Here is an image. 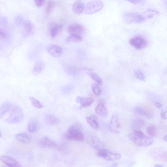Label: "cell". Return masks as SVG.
Listing matches in <instances>:
<instances>
[{"instance_id":"obj_1","label":"cell","mask_w":167,"mask_h":167,"mask_svg":"<svg viewBox=\"0 0 167 167\" xmlns=\"http://www.w3.org/2000/svg\"><path fill=\"white\" fill-rule=\"evenodd\" d=\"M129 139L136 146L139 147H147L153 143L152 137L145 135L140 130H134L129 135Z\"/></svg>"},{"instance_id":"obj_2","label":"cell","mask_w":167,"mask_h":167,"mask_svg":"<svg viewBox=\"0 0 167 167\" xmlns=\"http://www.w3.org/2000/svg\"><path fill=\"white\" fill-rule=\"evenodd\" d=\"M9 124H16L22 121L23 119V112L18 106L13 105L11 109L1 119Z\"/></svg>"},{"instance_id":"obj_3","label":"cell","mask_w":167,"mask_h":167,"mask_svg":"<svg viewBox=\"0 0 167 167\" xmlns=\"http://www.w3.org/2000/svg\"><path fill=\"white\" fill-rule=\"evenodd\" d=\"M68 140L83 142L85 137L81 130L76 125H72L69 128L66 135Z\"/></svg>"},{"instance_id":"obj_4","label":"cell","mask_w":167,"mask_h":167,"mask_svg":"<svg viewBox=\"0 0 167 167\" xmlns=\"http://www.w3.org/2000/svg\"><path fill=\"white\" fill-rule=\"evenodd\" d=\"M86 140L90 146L96 150L100 151L106 148L105 143L95 135L91 134L87 135Z\"/></svg>"},{"instance_id":"obj_5","label":"cell","mask_w":167,"mask_h":167,"mask_svg":"<svg viewBox=\"0 0 167 167\" xmlns=\"http://www.w3.org/2000/svg\"><path fill=\"white\" fill-rule=\"evenodd\" d=\"M104 7L103 2L100 1H93L87 4L85 8V13L90 15L97 12L102 9Z\"/></svg>"},{"instance_id":"obj_6","label":"cell","mask_w":167,"mask_h":167,"mask_svg":"<svg viewBox=\"0 0 167 167\" xmlns=\"http://www.w3.org/2000/svg\"><path fill=\"white\" fill-rule=\"evenodd\" d=\"M123 19L128 23H141L146 20L145 17L139 13L131 12L125 13Z\"/></svg>"},{"instance_id":"obj_7","label":"cell","mask_w":167,"mask_h":167,"mask_svg":"<svg viewBox=\"0 0 167 167\" xmlns=\"http://www.w3.org/2000/svg\"><path fill=\"white\" fill-rule=\"evenodd\" d=\"M129 42L130 45L138 50L144 49L148 45L147 40L143 36L140 35L136 36L130 38Z\"/></svg>"},{"instance_id":"obj_8","label":"cell","mask_w":167,"mask_h":167,"mask_svg":"<svg viewBox=\"0 0 167 167\" xmlns=\"http://www.w3.org/2000/svg\"><path fill=\"white\" fill-rule=\"evenodd\" d=\"M97 155L105 160L108 161H113L117 160H120L121 158V156L120 154L113 153L105 149L99 151Z\"/></svg>"},{"instance_id":"obj_9","label":"cell","mask_w":167,"mask_h":167,"mask_svg":"<svg viewBox=\"0 0 167 167\" xmlns=\"http://www.w3.org/2000/svg\"><path fill=\"white\" fill-rule=\"evenodd\" d=\"M121 126L118 119V114L115 113L112 115L110 121V129L111 131L115 134L120 132Z\"/></svg>"},{"instance_id":"obj_10","label":"cell","mask_w":167,"mask_h":167,"mask_svg":"<svg viewBox=\"0 0 167 167\" xmlns=\"http://www.w3.org/2000/svg\"><path fill=\"white\" fill-rule=\"evenodd\" d=\"M24 35L25 37H30L34 33L35 28L33 24L30 20H27L23 23Z\"/></svg>"},{"instance_id":"obj_11","label":"cell","mask_w":167,"mask_h":167,"mask_svg":"<svg viewBox=\"0 0 167 167\" xmlns=\"http://www.w3.org/2000/svg\"><path fill=\"white\" fill-rule=\"evenodd\" d=\"M39 145L42 147L48 148H57L58 146L55 141L47 137L42 138L39 140Z\"/></svg>"},{"instance_id":"obj_12","label":"cell","mask_w":167,"mask_h":167,"mask_svg":"<svg viewBox=\"0 0 167 167\" xmlns=\"http://www.w3.org/2000/svg\"><path fill=\"white\" fill-rule=\"evenodd\" d=\"M48 53L55 57H59L62 54V49L60 46L56 45H50L47 48Z\"/></svg>"},{"instance_id":"obj_13","label":"cell","mask_w":167,"mask_h":167,"mask_svg":"<svg viewBox=\"0 0 167 167\" xmlns=\"http://www.w3.org/2000/svg\"><path fill=\"white\" fill-rule=\"evenodd\" d=\"M1 160L5 164L11 167H21L20 164L15 159L9 156H2Z\"/></svg>"},{"instance_id":"obj_14","label":"cell","mask_w":167,"mask_h":167,"mask_svg":"<svg viewBox=\"0 0 167 167\" xmlns=\"http://www.w3.org/2000/svg\"><path fill=\"white\" fill-rule=\"evenodd\" d=\"M85 31L84 27L79 24H72L69 26L67 28L68 32L71 34L80 35L83 33Z\"/></svg>"},{"instance_id":"obj_15","label":"cell","mask_w":167,"mask_h":167,"mask_svg":"<svg viewBox=\"0 0 167 167\" xmlns=\"http://www.w3.org/2000/svg\"><path fill=\"white\" fill-rule=\"evenodd\" d=\"M96 113L103 117H106L108 114V110L104 101H100L96 108Z\"/></svg>"},{"instance_id":"obj_16","label":"cell","mask_w":167,"mask_h":167,"mask_svg":"<svg viewBox=\"0 0 167 167\" xmlns=\"http://www.w3.org/2000/svg\"><path fill=\"white\" fill-rule=\"evenodd\" d=\"M49 33L51 37L55 38L61 30L63 26L61 24L52 23L50 25Z\"/></svg>"},{"instance_id":"obj_17","label":"cell","mask_w":167,"mask_h":167,"mask_svg":"<svg viewBox=\"0 0 167 167\" xmlns=\"http://www.w3.org/2000/svg\"><path fill=\"white\" fill-rule=\"evenodd\" d=\"M64 71L68 75L71 76H75L77 75L79 72V69L74 65L69 64L63 65Z\"/></svg>"},{"instance_id":"obj_18","label":"cell","mask_w":167,"mask_h":167,"mask_svg":"<svg viewBox=\"0 0 167 167\" xmlns=\"http://www.w3.org/2000/svg\"><path fill=\"white\" fill-rule=\"evenodd\" d=\"M93 100L91 98H84L77 97L76 99V103L80 104L81 107H86L91 106L93 102Z\"/></svg>"},{"instance_id":"obj_19","label":"cell","mask_w":167,"mask_h":167,"mask_svg":"<svg viewBox=\"0 0 167 167\" xmlns=\"http://www.w3.org/2000/svg\"><path fill=\"white\" fill-rule=\"evenodd\" d=\"M45 120L47 124L50 126L57 125L60 122L59 119L52 114H48L46 115Z\"/></svg>"},{"instance_id":"obj_20","label":"cell","mask_w":167,"mask_h":167,"mask_svg":"<svg viewBox=\"0 0 167 167\" xmlns=\"http://www.w3.org/2000/svg\"><path fill=\"white\" fill-rule=\"evenodd\" d=\"M45 67V64L41 61H39L36 62L33 67L32 72L36 75L40 74L44 69Z\"/></svg>"},{"instance_id":"obj_21","label":"cell","mask_w":167,"mask_h":167,"mask_svg":"<svg viewBox=\"0 0 167 167\" xmlns=\"http://www.w3.org/2000/svg\"><path fill=\"white\" fill-rule=\"evenodd\" d=\"M85 8L84 3L81 2H76L72 6V10L77 14H80L82 13L85 10Z\"/></svg>"},{"instance_id":"obj_22","label":"cell","mask_w":167,"mask_h":167,"mask_svg":"<svg viewBox=\"0 0 167 167\" xmlns=\"http://www.w3.org/2000/svg\"><path fill=\"white\" fill-rule=\"evenodd\" d=\"M145 122L144 120L140 119H136L132 122L131 128L134 130H140L139 129L145 127Z\"/></svg>"},{"instance_id":"obj_23","label":"cell","mask_w":167,"mask_h":167,"mask_svg":"<svg viewBox=\"0 0 167 167\" xmlns=\"http://www.w3.org/2000/svg\"><path fill=\"white\" fill-rule=\"evenodd\" d=\"M15 137L18 141L23 143L28 144L31 141L30 137L24 133L17 134L16 135Z\"/></svg>"},{"instance_id":"obj_24","label":"cell","mask_w":167,"mask_h":167,"mask_svg":"<svg viewBox=\"0 0 167 167\" xmlns=\"http://www.w3.org/2000/svg\"><path fill=\"white\" fill-rule=\"evenodd\" d=\"M135 112L138 114L145 116L149 119H151L153 117L152 113L140 107H136L135 108Z\"/></svg>"},{"instance_id":"obj_25","label":"cell","mask_w":167,"mask_h":167,"mask_svg":"<svg viewBox=\"0 0 167 167\" xmlns=\"http://www.w3.org/2000/svg\"><path fill=\"white\" fill-rule=\"evenodd\" d=\"M39 127L38 122L34 119L29 121L28 124V130L29 132L34 133L37 131Z\"/></svg>"},{"instance_id":"obj_26","label":"cell","mask_w":167,"mask_h":167,"mask_svg":"<svg viewBox=\"0 0 167 167\" xmlns=\"http://www.w3.org/2000/svg\"><path fill=\"white\" fill-rule=\"evenodd\" d=\"M86 120L92 128L97 129L99 128V124L97 121V118L95 115H92L90 117H87Z\"/></svg>"},{"instance_id":"obj_27","label":"cell","mask_w":167,"mask_h":167,"mask_svg":"<svg viewBox=\"0 0 167 167\" xmlns=\"http://www.w3.org/2000/svg\"><path fill=\"white\" fill-rule=\"evenodd\" d=\"M13 104L10 102L3 103L1 106L0 110V117L2 119L12 107Z\"/></svg>"},{"instance_id":"obj_28","label":"cell","mask_w":167,"mask_h":167,"mask_svg":"<svg viewBox=\"0 0 167 167\" xmlns=\"http://www.w3.org/2000/svg\"><path fill=\"white\" fill-rule=\"evenodd\" d=\"M83 40V38L81 35L73 34L68 36L66 38V41L67 43L78 42H81Z\"/></svg>"},{"instance_id":"obj_29","label":"cell","mask_w":167,"mask_h":167,"mask_svg":"<svg viewBox=\"0 0 167 167\" xmlns=\"http://www.w3.org/2000/svg\"><path fill=\"white\" fill-rule=\"evenodd\" d=\"M147 132L150 136L155 137L157 134V128L154 125H150L147 128Z\"/></svg>"},{"instance_id":"obj_30","label":"cell","mask_w":167,"mask_h":167,"mask_svg":"<svg viewBox=\"0 0 167 167\" xmlns=\"http://www.w3.org/2000/svg\"><path fill=\"white\" fill-rule=\"evenodd\" d=\"M160 12L157 10L151 9H147L144 13L145 17L148 18H151L153 17L155 15H158Z\"/></svg>"},{"instance_id":"obj_31","label":"cell","mask_w":167,"mask_h":167,"mask_svg":"<svg viewBox=\"0 0 167 167\" xmlns=\"http://www.w3.org/2000/svg\"><path fill=\"white\" fill-rule=\"evenodd\" d=\"M89 75L93 80L96 82L98 84L100 85L103 84V81L102 79L97 74L92 73V72H90Z\"/></svg>"},{"instance_id":"obj_32","label":"cell","mask_w":167,"mask_h":167,"mask_svg":"<svg viewBox=\"0 0 167 167\" xmlns=\"http://www.w3.org/2000/svg\"><path fill=\"white\" fill-rule=\"evenodd\" d=\"M32 105L36 108L40 109L43 107V105L37 99L32 97H30Z\"/></svg>"},{"instance_id":"obj_33","label":"cell","mask_w":167,"mask_h":167,"mask_svg":"<svg viewBox=\"0 0 167 167\" xmlns=\"http://www.w3.org/2000/svg\"><path fill=\"white\" fill-rule=\"evenodd\" d=\"M55 6V2L53 1H49L46 7V12L48 14L52 12Z\"/></svg>"},{"instance_id":"obj_34","label":"cell","mask_w":167,"mask_h":167,"mask_svg":"<svg viewBox=\"0 0 167 167\" xmlns=\"http://www.w3.org/2000/svg\"><path fill=\"white\" fill-rule=\"evenodd\" d=\"M134 72L135 75L137 79L143 81L146 80V77L142 73V72L140 70H135Z\"/></svg>"},{"instance_id":"obj_35","label":"cell","mask_w":167,"mask_h":167,"mask_svg":"<svg viewBox=\"0 0 167 167\" xmlns=\"http://www.w3.org/2000/svg\"><path fill=\"white\" fill-rule=\"evenodd\" d=\"M92 91L95 95L99 96L101 93V90L99 86L96 83H93L92 84Z\"/></svg>"},{"instance_id":"obj_36","label":"cell","mask_w":167,"mask_h":167,"mask_svg":"<svg viewBox=\"0 0 167 167\" xmlns=\"http://www.w3.org/2000/svg\"><path fill=\"white\" fill-rule=\"evenodd\" d=\"M73 90V87L71 85H67L63 86L61 89L62 93L67 94L71 92Z\"/></svg>"},{"instance_id":"obj_37","label":"cell","mask_w":167,"mask_h":167,"mask_svg":"<svg viewBox=\"0 0 167 167\" xmlns=\"http://www.w3.org/2000/svg\"><path fill=\"white\" fill-rule=\"evenodd\" d=\"M24 21L23 17L21 15L17 16L14 18V22L16 24L18 25H20L21 23H23Z\"/></svg>"},{"instance_id":"obj_38","label":"cell","mask_w":167,"mask_h":167,"mask_svg":"<svg viewBox=\"0 0 167 167\" xmlns=\"http://www.w3.org/2000/svg\"><path fill=\"white\" fill-rule=\"evenodd\" d=\"M0 36L2 39H7L9 37V34L6 31L1 28L0 29Z\"/></svg>"},{"instance_id":"obj_39","label":"cell","mask_w":167,"mask_h":167,"mask_svg":"<svg viewBox=\"0 0 167 167\" xmlns=\"http://www.w3.org/2000/svg\"><path fill=\"white\" fill-rule=\"evenodd\" d=\"M34 2L36 6L38 7V8H40V7L43 6L46 2V1H44V0H38V1L36 0Z\"/></svg>"},{"instance_id":"obj_40","label":"cell","mask_w":167,"mask_h":167,"mask_svg":"<svg viewBox=\"0 0 167 167\" xmlns=\"http://www.w3.org/2000/svg\"><path fill=\"white\" fill-rule=\"evenodd\" d=\"M160 115L162 119H167V109L162 110Z\"/></svg>"},{"instance_id":"obj_41","label":"cell","mask_w":167,"mask_h":167,"mask_svg":"<svg viewBox=\"0 0 167 167\" xmlns=\"http://www.w3.org/2000/svg\"><path fill=\"white\" fill-rule=\"evenodd\" d=\"M128 2L135 4L140 3L142 1H139V0H131V1H128Z\"/></svg>"},{"instance_id":"obj_42","label":"cell","mask_w":167,"mask_h":167,"mask_svg":"<svg viewBox=\"0 0 167 167\" xmlns=\"http://www.w3.org/2000/svg\"><path fill=\"white\" fill-rule=\"evenodd\" d=\"M2 22L3 25H6L8 23V20L5 17H3L2 20Z\"/></svg>"},{"instance_id":"obj_43","label":"cell","mask_w":167,"mask_h":167,"mask_svg":"<svg viewBox=\"0 0 167 167\" xmlns=\"http://www.w3.org/2000/svg\"><path fill=\"white\" fill-rule=\"evenodd\" d=\"M155 106L158 108H161L162 107V105L159 102L156 103Z\"/></svg>"},{"instance_id":"obj_44","label":"cell","mask_w":167,"mask_h":167,"mask_svg":"<svg viewBox=\"0 0 167 167\" xmlns=\"http://www.w3.org/2000/svg\"><path fill=\"white\" fill-rule=\"evenodd\" d=\"M111 167H118V164L117 163H114L112 164Z\"/></svg>"},{"instance_id":"obj_45","label":"cell","mask_w":167,"mask_h":167,"mask_svg":"<svg viewBox=\"0 0 167 167\" xmlns=\"http://www.w3.org/2000/svg\"><path fill=\"white\" fill-rule=\"evenodd\" d=\"M153 167H164L163 165L160 164H156Z\"/></svg>"},{"instance_id":"obj_46","label":"cell","mask_w":167,"mask_h":167,"mask_svg":"<svg viewBox=\"0 0 167 167\" xmlns=\"http://www.w3.org/2000/svg\"><path fill=\"white\" fill-rule=\"evenodd\" d=\"M164 140L165 141L167 142V135L164 136Z\"/></svg>"},{"instance_id":"obj_47","label":"cell","mask_w":167,"mask_h":167,"mask_svg":"<svg viewBox=\"0 0 167 167\" xmlns=\"http://www.w3.org/2000/svg\"><path fill=\"white\" fill-rule=\"evenodd\" d=\"M165 4L166 6V7H167V1H165Z\"/></svg>"},{"instance_id":"obj_48","label":"cell","mask_w":167,"mask_h":167,"mask_svg":"<svg viewBox=\"0 0 167 167\" xmlns=\"http://www.w3.org/2000/svg\"><path fill=\"white\" fill-rule=\"evenodd\" d=\"M3 167H10L9 166H8V165H5V166H3Z\"/></svg>"}]
</instances>
